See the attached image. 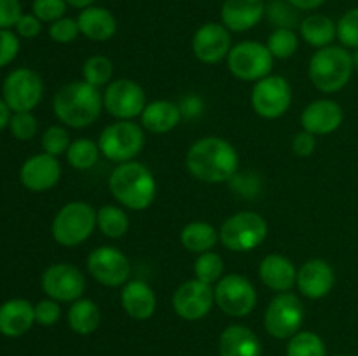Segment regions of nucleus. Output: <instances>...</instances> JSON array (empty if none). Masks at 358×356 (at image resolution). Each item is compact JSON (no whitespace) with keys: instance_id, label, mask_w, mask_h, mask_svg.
Listing matches in <instances>:
<instances>
[{"instance_id":"nucleus-6","label":"nucleus","mask_w":358,"mask_h":356,"mask_svg":"<svg viewBox=\"0 0 358 356\" xmlns=\"http://www.w3.org/2000/svg\"><path fill=\"white\" fill-rule=\"evenodd\" d=\"M268 236V223L264 216L255 212H240L224 220L219 237L231 251H250L264 243Z\"/></svg>"},{"instance_id":"nucleus-39","label":"nucleus","mask_w":358,"mask_h":356,"mask_svg":"<svg viewBox=\"0 0 358 356\" xmlns=\"http://www.w3.org/2000/svg\"><path fill=\"white\" fill-rule=\"evenodd\" d=\"M70 135L65 128L62 126H51L48 131L42 135V149L45 150V154H51V156H59V154L66 152L70 147Z\"/></svg>"},{"instance_id":"nucleus-7","label":"nucleus","mask_w":358,"mask_h":356,"mask_svg":"<svg viewBox=\"0 0 358 356\" xmlns=\"http://www.w3.org/2000/svg\"><path fill=\"white\" fill-rule=\"evenodd\" d=\"M143 129L133 121H119L107 126L98 138L100 152L112 163H129L143 149Z\"/></svg>"},{"instance_id":"nucleus-37","label":"nucleus","mask_w":358,"mask_h":356,"mask_svg":"<svg viewBox=\"0 0 358 356\" xmlns=\"http://www.w3.org/2000/svg\"><path fill=\"white\" fill-rule=\"evenodd\" d=\"M266 14H268L269 23L275 24L276 28L294 30L296 24H301L299 10L287 0H271L269 6H266Z\"/></svg>"},{"instance_id":"nucleus-17","label":"nucleus","mask_w":358,"mask_h":356,"mask_svg":"<svg viewBox=\"0 0 358 356\" xmlns=\"http://www.w3.org/2000/svg\"><path fill=\"white\" fill-rule=\"evenodd\" d=\"M192 51L203 63H219L229 54L231 34L222 23H206L196 30L192 37Z\"/></svg>"},{"instance_id":"nucleus-52","label":"nucleus","mask_w":358,"mask_h":356,"mask_svg":"<svg viewBox=\"0 0 358 356\" xmlns=\"http://www.w3.org/2000/svg\"><path fill=\"white\" fill-rule=\"evenodd\" d=\"M339 356H348V355H339Z\"/></svg>"},{"instance_id":"nucleus-24","label":"nucleus","mask_w":358,"mask_h":356,"mask_svg":"<svg viewBox=\"0 0 358 356\" xmlns=\"http://www.w3.org/2000/svg\"><path fill=\"white\" fill-rule=\"evenodd\" d=\"M35 321V309L28 300L10 299L0 306V334L20 337L27 334Z\"/></svg>"},{"instance_id":"nucleus-31","label":"nucleus","mask_w":358,"mask_h":356,"mask_svg":"<svg viewBox=\"0 0 358 356\" xmlns=\"http://www.w3.org/2000/svg\"><path fill=\"white\" fill-rule=\"evenodd\" d=\"M96 223L101 232L110 239H119L129 229V218L124 209L110 205H105L98 209Z\"/></svg>"},{"instance_id":"nucleus-33","label":"nucleus","mask_w":358,"mask_h":356,"mask_svg":"<svg viewBox=\"0 0 358 356\" xmlns=\"http://www.w3.org/2000/svg\"><path fill=\"white\" fill-rule=\"evenodd\" d=\"M287 356H325V344L313 332H297L287 346Z\"/></svg>"},{"instance_id":"nucleus-35","label":"nucleus","mask_w":358,"mask_h":356,"mask_svg":"<svg viewBox=\"0 0 358 356\" xmlns=\"http://www.w3.org/2000/svg\"><path fill=\"white\" fill-rule=\"evenodd\" d=\"M268 49L273 54V58L287 59L290 56L296 54L297 47H299V38H297L296 31L289 30V28H276L268 38Z\"/></svg>"},{"instance_id":"nucleus-36","label":"nucleus","mask_w":358,"mask_h":356,"mask_svg":"<svg viewBox=\"0 0 358 356\" xmlns=\"http://www.w3.org/2000/svg\"><path fill=\"white\" fill-rule=\"evenodd\" d=\"M224 272V262L222 257L215 251H205V253H199L198 260L194 262V274L196 279L203 283H212L219 281L222 278Z\"/></svg>"},{"instance_id":"nucleus-30","label":"nucleus","mask_w":358,"mask_h":356,"mask_svg":"<svg viewBox=\"0 0 358 356\" xmlns=\"http://www.w3.org/2000/svg\"><path fill=\"white\" fill-rule=\"evenodd\" d=\"M69 325L76 334L90 335L100 325V309L91 299H83L70 306L69 309Z\"/></svg>"},{"instance_id":"nucleus-19","label":"nucleus","mask_w":358,"mask_h":356,"mask_svg":"<svg viewBox=\"0 0 358 356\" xmlns=\"http://www.w3.org/2000/svg\"><path fill=\"white\" fill-rule=\"evenodd\" d=\"M334 269L329 262L322 260V258H311L306 264L301 265V269L297 271L296 285L308 299H324L334 288Z\"/></svg>"},{"instance_id":"nucleus-41","label":"nucleus","mask_w":358,"mask_h":356,"mask_svg":"<svg viewBox=\"0 0 358 356\" xmlns=\"http://www.w3.org/2000/svg\"><path fill=\"white\" fill-rule=\"evenodd\" d=\"M10 133L17 140H31L37 133V119L30 112H14L9 122Z\"/></svg>"},{"instance_id":"nucleus-46","label":"nucleus","mask_w":358,"mask_h":356,"mask_svg":"<svg viewBox=\"0 0 358 356\" xmlns=\"http://www.w3.org/2000/svg\"><path fill=\"white\" fill-rule=\"evenodd\" d=\"M42 21L35 14H23L16 23V31L23 38H34L41 34Z\"/></svg>"},{"instance_id":"nucleus-34","label":"nucleus","mask_w":358,"mask_h":356,"mask_svg":"<svg viewBox=\"0 0 358 356\" xmlns=\"http://www.w3.org/2000/svg\"><path fill=\"white\" fill-rule=\"evenodd\" d=\"M112 73H114V65H112V61L107 56L101 54L87 58V61L83 66L84 80L94 87L105 86V84L110 82Z\"/></svg>"},{"instance_id":"nucleus-23","label":"nucleus","mask_w":358,"mask_h":356,"mask_svg":"<svg viewBox=\"0 0 358 356\" xmlns=\"http://www.w3.org/2000/svg\"><path fill=\"white\" fill-rule=\"evenodd\" d=\"M121 302L126 313L133 318V320H149L152 314L156 313V293L150 288L149 283L142 281V279H133L124 285L121 292Z\"/></svg>"},{"instance_id":"nucleus-8","label":"nucleus","mask_w":358,"mask_h":356,"mask_svg":"<svg viewBox=\"0 0 358 356\" xmlns=\"http://www.w3.org/2000/svg\"><path fill=\"white\" fill-rule=\"evenodd\" d=\"M273 54L268 45L255 40H245L231 47L227 54V66L236 79L250 82L261 80L273 70Z\"/></svg>"},{"instance_id":"nucleus-38","label":"nucleus","mask_w":358,"mask_h":356,"mask_svg":"<svg viewBox=\"0 0 358 356\" xmlns=\"http://www.w3.org/2000/svg\"><path fill=\"white\" fill-rule=\"evenodd\" d=\"M338 38L343 47L358 49V7L346 10L338 21Z\"/></svg>"},{"instance_id":"nucleus-51","label":"nucleus","mask_w":358,"mask_h":356,"mask_svg":"<svg viewBox=\"0 0 358 356\" xmlns=\"http://www.w3.org/2000/svg\"><path fill=\"white\" fill-rule=\"evenodd\" d=\"M352 58H353V66L358 70V49H355V52L352 54Z\"/></svg>"},{"instance_id":"nucleus-47","label":"nucleus","mask_w":358,"mask_h":356,"mask_svg":"<svg viewBox=\"0 0 358 356\" xmlns=\"http://www.w3.org/2000/svg\"><path fill=\"white\" fill-rule=\"evenodd\" d=\"M315 149H317V138H315V135H311V133L304 131L303 129V131L297 133V135L294 136L292 140L294 154H297V156L301 157H308L315 152Z\"/></svg>"},{"instance_id":"nucleus-28","label":"nucleus","mask_w":358,"mask_h":356,"mask_svg":"<svg viewBox=\"0 0 358 356\" xmlns=\"http://www.w3.org/2000/svg\"><path fill=\"white\" fill-rule=\"evenodd\" d=\"M301 37L313 47H327L338 38V23L325 14H311L304 17L299 24Z\"/></svg>"},{"instance_id":"nucleus-40","label":"nucleus","mask_w":358,"mask_h":356,"mask_svg":"<svg viewBox=\"0 0 358 356\" xmlns=\"http://www.w3.org/2000/svg\"><path fill=\"white\" fill-rule=\"evenodd\" d=\"M66 6V0H34V14L44 23H55L65 17Z\"/></svg>"},{"instance_id":"nucleus-16","label":"nucleus","mask_w":358,"mask_h":356,"mask_svg":"<svg viewBox=\"0 0 358 356\" xmlns=\"http://www.w3.org/2000/svg\"><path fill=\"white\" fill-rule=\"evenodd\" d=\"M171 302H173L175 313L182 320L198 321L203 320L212 311L213 302H215V293L208 283L191 279V281L182 283L175 290Z\"/></svg>"},{"instance_id":"nucleus-29","label":"nucleus","mask_w":358,"mask_h":356,"mask_svg":"<svg viewBox=\"0 0 358 356\" xmlns=\"http://www.w3.org/2000/svg\"><path fill=\"white\" fill-rule=\"evenodd\" d=\"M219 232L215 227L210 225L206 222H191L182 229L180 232V243L184 248L192 253H205V251H212L219 241Z\"/></svg>"},{"instance_id":"nucleus-45","label":"nucleus","mask_w":358,"mask_h":356,"mask_svg":"<svg viewBox=\"0 0 358 356\" xmlns=\"http://www.w3.org/2000/svg\"><path fill=\"white\" fill-rule=\"evenodd\" d=\"M21 16L23 14H21L20 0H0V28L9 30L10 27H16Z\"/></svg>"},{"instance_id":"nucleus-4","label":"nucleus","mask_w":358,"mask_h":356,"mask_svg":"<svg viewBox=\"0 0 358 356\" xmlns=\"http://www.w3.org/2000/svg\"><path fill=\"white\" fill-rule=\"evenodd\" d=\"M353 66L352 52L343 45H327L311 56L310 79L322 93H338L352 79Z\"/></svg>"},{"instance_id":"nucleus-44","label":"nucleus","mask_w":358,"mask_h":356,"mask_svg":"<svg viewBox=\"0 0 358 356\" xmlns=\"http://www.w3.org/2000/svg\"><path fill=\"white\" fill-rule=\"evenodd\" d=\"M34 309H35V321L44 325V327H51V325H55L56 321L59 320V316H62L59 304L52 299L41 300Z\"/></svg>"},{"instance_id":"nucleus-32","label":"nucleus","mask_w":358,"mask_h":356,"mask_svg":"<svg viewBox=\"0 0 358 356\" xmlns=\"http://www.w3.org/2000/svg\"><path fill=\"white\" fill-rule=\"evenodd\" d=\"M100 154L98 143H94L93 140L79 138L70 143L69 150H66V159H69V164L73 170L86 171L96 164Z\"/></svg>"},{"instance_id":"nucleus-15","label":"nucleus","mask_w":358,"mask_h":356,"mask_svg":"<svg viewBox=\"0 0 358 356\" xmlns=\"http://www.w3.org/2000/svg\"><path fill=\"white\" fill-rule=\"evenodd\" d=\"M87 271L105 286H121L131 274L128 257L114 246H100L87 257Z\"/></svg>"},{"instance_id":"nucleus-48","label":"nucleus","mask_w":358,"mask_h":356,"mask_svg":"<svg viewBox=\"0 0 358 356\" xmlns=\"http://www.w3.org/2000/svg\"><path fill=\"white\" fill-rule=\"evenodd\" d=\"M287 2L292 3L297 10H315L324 6L327 0H287Z\"/></svg>"},{"instance_id":"nucleus-13","label":"nucleus","mask_w":358,"mask_h":356,"mask_svg":"<svg viewBox=\"0 0 358 356\" xmlns=\"http://www.w3.org/2000/svg\"><path fill=\"white\" fill-rule=\"evenodd\" d=\"M145 105L142 86L131 79L114 80L103 94V108L119 121H131L142 115Z\"/></svg>"},{"instance_id":"nucleus-42","label":"nucleus","mask_w":358,"mask_h":356,"mask_svg":"<svg viewBox=\"0 0 358 356\" xmlns=\"http://www.w3.org/2000/svg\"><path fill=\"white\" fill-rule=\"evenodd\" d=\"M79 34V23H77V20H72V17H62V20L55 21L49 27V37L55 42H58V44L73 42Z\"/></svg>"},{"instance_id":"nucleus-1","label":"nucleus","mask_w":358,"mask_h":356,"mask_svg":"<svg viewBox=\"0 0 358 356\" xmlns=\"http://www.w3.org/2000/svg\"><path fill=\"white\" fill-rule=\"evenodd\" d=\"M185 164L196 180L205 184H222L236 177L240 157L227 140L206 136L192 143Z\"/></svg>"},{"instance_id":"nucleus-10","label":"nucleus","mask_w":358,"mask_h":356,"mask_svg":"<svg viewBox=\"0 0 358 356\" xmlns=\"http://www.w3.org/2000/svg\"><path fill=\"white\" fill-rule=\"evenodd\" d=\"M215 304L226 314L234 318H243L255 309L257 292L254 285L241 274L224 276L217 281Z\"/></svg>"},{"instance_id":"nucleus-26","label":"nucleus","mask_w":358,"mask_h":356,"mask_svg":"<svg viewBox=\"0 0 358 356\" xmlns=\"http://www.w3.org/2000/svg\"><path fill=\"white\" fill-rule=\"evenodd\" d=\"M220 356H261V342L250 328L231 325L219 341Z\"/></svg>"},{"instance_id":"nucleus-5","label":"nucleus","mask_w":358,"mask_h":356,"mask_svg":"<svg viewBox=\"0 0 358 356\" xmlns=\"http://www.w3.org/2000/svg\"><path fill=\"white\" fill-rule=\"evenodd\" d=\"M96 212L84 201L63 206L52 220V237L62 246H79L87 241L96 227Z\"/></svg>"},{"instance_id":"nucleus-14","label":"nucleus","mask_w":358,"mask_h":356,"mask_svg":"<svg viewBox=\"0 0 358 356\" xmlns=\"http://www.w3.org/2000/svg\"><path fill=\"white\" fill-rule=\"evenodd\" d=\"M86 279L72 264H52L42 274V290L56 302H76L83 297Z\"/></svg>"},{"instance_id":"nucleus-25","label":"nucleus","mask_w":358,"mask_h":356,"mask_svg":"<svg viewBox=\"0 0 358 356\" xmlns=\"http://www.w3.org/2000/svg\"><path fill=\"white\" fill-rule=\"evenodd\" d=\"M77 23H79L80 34L94 42L110 40L117 31V21L114 14L105 7H86L77 16Z\"/></svg>"},{"instance_id":"nucleus-11","label":"nucleus","mask_w":358,"mask_h":356,"mask_svg":"<svg viewBox=\"0 0 358 356\" xmlns=\"http://www.w3.org/2000/svg\"><path fill=\"white\" fill-rule=\"evenodd\" d=\"M292 103V87L282 75H268L257 80L252 91V107L261 117L278 119Z\"/></svg>"},{"instance_id":"nucleus-43","label":"nucleus","mask_w":358,"mask_h":356,"mask_svg":"<svg viewBox=\"0 0 358 356\" xmlns=\"http://www.w3.org/2000/svg\"><path fill=\"white\" fill-rule=\"evenodd\" d=\"M20 52V38L10 30L0 28V68L9 65Z\"/></svg>"},{"instance_id":"nucleus-2","label":"nucleus","mask_w":358,"mask_h":356,"mask_svg":"<svg viewBox=\"0 0 358 356\" xmlns=\"http://www.w3.org/2000/svg\"><path fill=\"white\" fill-rule=\"evenodd\" d=\"M55 114L69 128H87L93 124L103 108V96L98 93V87L91 86L86 80L65 84L52 100Z\"/></svg>"},{"instance_id":"nucleus-3","label":"nucleus","mask_w":358,"mask_h":356,"mask_svg":"<svg viewBox=\"0 0 358 356\" xmlns=\"http://www.w3.org/2000/svg\"><path fill=\"white\" fill-rule=\"evenodd\" d=\"M112 195L119 205L129 209H147L156 199V178L143 164L129 161L112 171L108 180Z\"/></svg>"},{"instance_id":"nucleus-49","label":"nucleus","mask_w":358,"mask_h":356,"mask_svg":"<svg viewBox=\"0 0 358 356\" xmlns=\"http://www.w3.org/2000/svg\"><path fill=\"white\" fill-rule=\"evenodd\" d=\"M10 122V108L3 100H0V129L6 128Z\"/></svg>"},{"instance_id":"nucleus-21","label":"nucleus","mask_w":358,"mask_h":356,"mask_svg":"<svg viewBox=\"0 0 358 356\" xmlns=\"http://www.w3.org/2000/svg\"><path fill=\"white\" fill-rule=\"evenodd\" d=\"M264 14V0H224L220 20L229 31L241 34L257 27Z\"/></svg>"},{"instance_id":"nucleus-50","label":"nucleus","mask_w":358,"mask_h":356,"mask_svg":"<svg viewBox=\"0 0 358 356\" xmlns=\"http://www.w3.org/2000/svg\"><path fill=\"white\" fill-rule=\"evenodd\" d=\"M96 2V0H66V3L72 7H76V9H86V7H91L93 3Z\"/></svg>"},{"instance_id":"nucleus-12","label":"nucleus","mask_w":358,"mask_h":356,"mask_svg":"<svg viewBox=\"0 0 358 356\" xmlns=\"http://www.w3.org/2000/svg\"><path fill=\"white\" fill-rule=\"evenodd\" d=\"M42 79L30 68L13 70L3 80V101L13 112H30L42 98Z\"/></svg>"},{"instance_id":"nucleus-9","label":"nucleus","mask_w":358,"mask_h":356,"mask_svg":"<svg viewBox=\"0 0 358 356\" xmlns=\"http://www.w3.org/2000/svg\"><path fill=\"white\" fill-rule=\"evenodd\" d=\"M304 320V306L299 297L282 292L269 302L264 316V327L276 339H289L297 334Z\"/></svg>"},{"instance_id":"nucleus-22","label":"nucleus","mask_w":358,"mask_h":356,"mask_svg":"<svg viewBox=\"0 0 358 356\" xmlns=\"http://www.w3.org/2000/svg\"><path fill=\"white\" fill-rule=\"evenodd\" d=\"M259 278L273 292H289L297 281V269L290 258L271 253L259 264Z\"/></svg>"},{"instance_id":"nucleus-20","label":"nucleus","mask_w":358,"mask_h":356,"mask_svg":"<svg viewBox=\"0 0 358 356\" xmlns=\"http://www.w3.org/2000/svg\"><path fill=\"white\" fill-rule=\"evenodd\" d=\"M343 114L341 105L336 103L334 100H317L313 103L308 105L301 114V126L304 131L311 133L315 136L331 135L339 126L343 124Z\"/></svg>"},{"instance_id":"nucleus-27","label":"nucleus","mask_w":358,"mask_h":356,"mask_svg":"<svg viewBox=\"0 0 358 356\" xmlns=\"http://www.w3.org/2000/svg\"><path fill=\"white\" fill-rule=\"evenodd\" d=\"M140 117H142L143 128L149 129L154 135H163L177 128L182 119V112L180 107L173 101L156 100L145 105Z\"/></svg>"},{"instance_id":"nucleus-18","label":"nucleus","mask_w":358,"mask_h":356,"mask_svg":"<svg viewBox=\"0 0 358 356\" xmlns=\"http://www.w3.org/2000/svg\"><path fill=\"white\" fill-rule=\"evenodd\" d=\"M21 184L31 192H44L55 187L62 178V166L51 154H38L24 161L20 171Z\"/></svg>"}]
</instances>
